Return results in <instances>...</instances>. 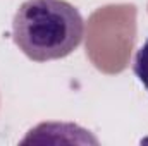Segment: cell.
Instances as JSON below:
<instances>
[{
	"mask_svg": "<svg viewBox=\"0 0 148 146\" xmlns=\"http://www.w3.org/2000/svg\"><path fill=\"white\" fill-rule=\"evenodd\" d=\"M83 35V16L66 0H26L12 19L16 46L35 62L71 55L81 45Z\"/></svg>",
	"mask_w": 148,
	"mask_h": 146,
	"instance_id": "obj_1",
	"label": "cell"
},
{
	"mask_svg": "<svg viewBox=\"0 0 148 146\" xmlns=\"http://www.w3.org/2000/svg\"><path fill=\"white\" fill-rule=\"evenodd\" d=\"M134 74L140 79V83L147 88L148 91V40L143 43V46L138 50L136 57H134Z\"/></svg>",
	"mask_w": 148,
	"mask_h": 146,
	"instance_id": "obj_2",
	"label": "cell"
}]
</instances>
